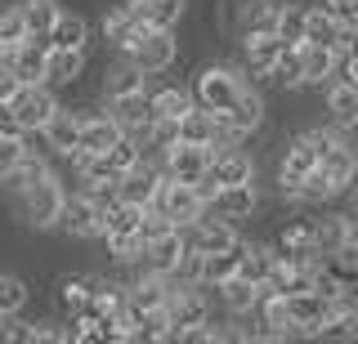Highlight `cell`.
<instances>
[{
  "label": "cell",
  "mask_w": 358,
  "mask_h": 344,
  "mask_svg": "<svg viewBox=\"0 0 358 344\" xmlns=\"http://www.w3.org/2000/svg\"><path fill=\"white\" fill-rule=\"evenodd\" d=\"M63 197H67V188H63V179H59V170H54V174H45V179L27 184V188H18V193H9V210L18 215V224H22V228L45 232V228L59 224Z\"/></svg>",
  "instance_id": "6da1fadb"
},
{
  "label": "cell",
  "mask_w": 358,
  "mask_h": 344,
  "mask_svg": "<svg viewBox=\"0 0 358 344\" xmlns=\"http://www.w3.org/2000/svg\"><path fill=\"white\" fill-rule=\"evenodd\" d=\"M246 81H251V76H246V68H238V63H210V68H201L193 76V103L210 107V112H224Z\"/></svg>",
  "instance_id": "7a4b0ae2"
},
{
  "label": "cell",
  "mask_w": 358,
  "mask_h": 344,
  "mask_svg": "<svg viewBox=\"0 0 358 344\" xmlns=\"http://www.w3.org/2000/svg\"><path fill=\"white\" fill-rule=\"evenodd\" d=\"M126 59L139 68L143 76H162L175 68L179 59V40H175V27H143L134 36V45L126 50Z\"/></svg>",
  "instance_id": "3957f363"
},
{
  "label": "cell",
  "mask_w": 358,
  "mask_h": 344,
  "mask_svg": "<svg viewBox=\"0 0 358 344\" xmlns=\"http://www.w3.org/2000/svg\"><path fill=\"white\" fill-rule=\"evenodd\" d=\"M59 232H67V237L76 241H94L103 237V202H94L90 193H67L63 197V210H59V224H54Z\"/></svg>",
  "instance_id": "277c9868"
},
{
  "label": "cell",
  "mask_w": 358,
  "mask_h": 344,
  "mask_svg": "<svg viewBox=\"0 0 358 344\" xmlns=\"http://www.w3.org/2000/svg\"><path fill=\"white\" fill-rule=\"evenodd\" d=\"M59 90L54 85H18V94L9 98V107H14V117H18V126H22V135H36V130L50 121L54 112H59Z\"/></svg>",
  "instance_id": "5b68a950"
},
{
  "label": "cell",
  "mask_w": 358,
  "mask_h": 344,
  "mask_svg": "<svg viewBox=\"0 0 358 344\" xmlns=\"http://www.w3.org/2000/svg\"><path fill=\"white\" fill-rule=\"evenodd\" d=\"M152 206L162 210L166 219H171L175 228H188L193 219L206 210V202H201V193H197V184H179V179H162V188H157V197H152Z\"/></svg>",
  "instance_id": "8992f818"
},
{
  "label": "cell",
  "mask_w": 358,
  "mask_h": 344,
  "mask_svg": "<svg viewBox=\"0 0 358 344\" xmlns=\"http://www.w3.org/2000/svg\"><path fill=\"white\" fill-rule=\"evenodd\" d=\"M184 241L193 250H233L238 246V224H233V219H224V215H215V210H201V215L193 219V224L184 228Z\"/></svg>",
  "instance_id": "52a82bcc"
},
{
  "label": "cell",
  "mask_w": 358,
  "mask_h": 344,
  "mask_svg": "<svg viewBox=\"0 0 358 344\" xmlns=\"http://www.w3.org/2000/svg\"><path fill=\"white\" fill-rule=\"evenodd\" d=\"M31 139H41V148L50 152L54 161L72 157V152H76V139H81V112H76V107H63V103H59V112L45 121V126H41Z\"/></svg>",
  "instance_id": "ba28073f"
},
{
  "label": "cell",
  "mask_w": 358,
  "mask_h": 344,
  "mask_svg": "<svg viewBox=\"0 0 358 344\" xmlns=\"http://www.w3.org/2000/svg\"><path fill=\"white\" fill-rule=\"evenodd\" d=\"M318 165V148L309 143V135H296L282 148V161H278V188H282V197H296V188L305 184V174Z\"/></svg>",
  "instance_id": "9c48e42d"
},
{
  "label": "cell",
  "mask_w": 358,
  "mask_h": 344,
  "mask_svg": "<svg viewBox=\"0 0 358 344\" xmlns=\"http://www.w3.org/2000/svg\"><path fill=\"white\" fill-rule=\"evenodd\" d=\"M162 170H166V179L197 184L210 170V148L206 143H175V148L162 152Z\"/></svg>",
  "instance_id": "30bf717a"
},
{
  "label": "cell",
  "mask_w": 358,
  "mask_h": 344,
  "mask_svg": "<svg viewBox=\"0 0 358 344\" xmlns=\"http://www.w3.org/2000/svg\"><path fill=\"white\" fill-rule=\"evenodd\" d=\"M99 31H103V45L112 54H126L134 45V36L143 31V18L134 14V5L130 0H117V5L103 14V23H99Z\"/></svg>",
  "instance_id": "8fae6325"
},
{
  "label": "cell",
  "mask_w": 358,
  "mask_h": 344,
  "mask_svg": "<svg viewBox=\"0 0 358 344\" xmlns=\"http://www.w3.org/2000/svg\"><path fill=\"white\" fill-rule=\"evenodd\" d=\"M354 40H358V31L341 27L322 5H309V14H305V40H300V45H331V50H345V45H354Z\"/></svg>",
  "instance_id": "7c38bea8"
},
{
  "label": "cell",
  "mask_w": 358,
  "mask_h": 344,
  "mask_svg": "<svg viewBox=\"0 0 358 344\" xmlns=\"http://www.w3.org/2000/svg\"><path fill=\"white\" fill-rule=\"evenodd\" d=\"M255 206H260L255 179H251V184H224V188H215V197L206 202V210H215V215L233 219V224H238V219H251Z\"/></svg>",
  "instance_id": "4fadbf2b"
},
{
  "label": "cell",
  "mask_w": 358,
  "mask_h": 344,
  "mask_svg": "<svg viewBox=\"0 0 358 344\" xmlns=\"http://www.w3.org/2000/svg\"><path fill=\"white\" fill-rule=\"evenodd\" d=\"M206 174L220 188L224 184H251L255 179V161H251V152H242V143L238 148H210V170Z\"/></svg>",
  "instance_id": "5bb4252c"
},
{
  "label": "cell",
  "mask_w": 358,
  "mask_h": 344,
  "mask_svg": "<svg viewBox=\"0 0 358 344\" xmlns=\"http://www.w3.org/2000/svg\"><path fill=\"white\" fill-rule=\"evenodd\" d=\"M85 63H90V50H50L45 54V85L72 90L85 76Z\"/></svg>",
  "instance_id": "9a60e30c"
},
{
  "label": "cell",
  "mask_w": 358,
  "mask_h": 344,
  "mask_svg": "<svg viewBox=\"0 0 358 344\" xmlns=\"http://www.w3.org/2000/svg\"><path fill=\"white\" fill-rule=\"evenodd\" d=\"M224 117H229V126L238 130V135H251V130H260V126H264V94H260V85L246 81L242 90H238V98L224 107Z\"/></svg>",
  "instance_id": "2e32d148"
},
{
  "label": "cell",
  "mask_w": 358,
  "mask_h": 344,
  "mask_svg": "<svg viewBox=\"0 0 358 344\" xmlns=\"http://www.w3.org/2000/svg\"><path fill=\"white\" fill-rule=\"evenodd\" d=\"M45 54H50V45H41V40H22V45H9L0 63H9V72H14L22 85H41L45 81Z\"/></svg>",
  "instance_id": "e0dca14e"
},
{
  "label": "cell",
  "mask_w": 358,
  "mask_h": 344,
  "mask_svg": "<svg viewBox=\"0 0 358 344\" xmlns=\"http://www.w3.org/2000/svg\"><path fill=\"white\" fill-rule=\"evenodd\" d=\"M90 18L76 14V9H59V18H54L50 36H45V45L50 50H90Z\"/></svg>",
  "instance_id": "ac0fdd59"
},
{
  "label": "cell",
  "mask_w": 358,
  "mask_h": 344,
  "mask_svg": "<svg viewBox=\"0 0 358 344\" xmlns=\"http://www.w3.org/2000/svg\"><path fill=\"white\" fill-rule=\"evenodd\" d=\"M103 107H108V117L117 121L126 135H139V130H148V121H152L148 90H139V94H121V98H103Z\"/></svg>",
  "instance_id": "d6986e66"
},
{
  "label": "cell",
  "mask_w": 358,
  "mask_h": 344,
  "mask_svg": "<svg viewBox=\"0 0 358 344\" xmlns=\"http://www.w3.org/2000/svg\"><path fill=\"white\" fill-rule=\"evenodd\" d=\"M121 135H126V130L108 117V107H99V112H81V139H76V148H81V152H108Z\"/></svg>",
  "instance_id": "ffe728a7"
},
{
  "label": "cell",
  "mask_w": 358,
  "mask_h": 344,
  "mask_svg": "<svg viewBox=\"0 0 358 344\" xmlns=\"http://www.w3.org/2000/svg\"><path fill=\"white\" fill-rule=\"evenodd\" d=\"M242 45H246V72L260 76V81H268L278 54L287 50V40L278 36V31H260V36H242Z\"/></svg>",
  "instance_id": "44dd1931"
},
{
  "label": "cell",
  "mask_w": 358,
  "mask_h": 344,
  "mask_svg": "<svg viewBox=\"0 0 358 344\" xmlns=\"http://www.w3.org/2000/svg\"><path fill=\"white\" fill-rule=\"evenodd\" d=\"M148 81H152V76H143V72L126 59V54H117V59H112V68L103 72V81H99V94H103V98L139 94V90H148Z\"/></svg>",
  "instance_id": "7402d4cb"
},
{
  "label": "cell",
  "mask_w": 358,
  "mask_h": 344,
  "mask_svg": "<svg viewBox=\"0 0 358 344\" xmlns=\"http://www.w3.org/2000/svg\"><path fill=\"white\" fill-rule=\"evenodd\" d=\"M273 264H278L273 246H264V241H238V277H246L255 286H268Z\"/></svg>",
  "instance_id": "603a6c76"
},
{
  "label": "cell",
  "mask_w": 358,
  "mask_h": 344,
  "mask_svg": "<svg viewBox=\"0 0 358 344\" xmlns=\"http://www.w3.org/2000/svg\"><path fill=\"white\" fill-rule=\"evenodd\" d=\"M287 0H242L238 5V31L242 36H260V31H278Z\"/></svg>",
  "instance_id": "cb8c5ba5"
},
{
  "label": "cell",
  "mask_w": 358,
  "mask_h": 344,
  "mask_svg": "<svg viewBox=\"0 0 358 344\" xmlns=\"http://www.w3.org/2000/svg\"><path fill=\"white\" fill-rule=\"evenodd\" d=\"M184 250H188V241H184V228H171V232H162L157 241H148V246H143V264H139V269L175 273V264L184 260Z\"/></svg>",
  "instance_id": "d4e9b609"
},
{
  "label": "cell",
  "mask_w": 358,
  "mask_h": 344,
  "mask_svg": "<svg viewBox=\"0 0 358 344\" xmlns=\"http://www.w3.org/2000/svg\"><path fill=\"white\" fill-rule=\"evenodd\" d=\"M273 250H278V260H322L318 246H313V228H309V219H291V224L278 232V241H273Z\"/></svg>",
  "instance_id": "484cf974"
},
{
  "label": "cell",
  "mask_w": 358,
  "mask_h": 344,
  "mask_svg": "<svg viewBox=\"0 0 358 344\" xmlns=\"http://www.w3.org/2000/svg\"><path fill=\"white\" fill-rule=\"evenodd\" d=\"M215 291H220V304L229 308L233 317H251L255 304H260V291H264V286H255V282H246V277L233 273V277H224Z\"/></svg>",
  "instance_id": "4316f807"
},
{
  "label": "cell",
  "mask_w": 358,
  "mask_h": 344,
  "mask_svg": "<svg viewBox=\"0 0 358 344\" xmlns=\"http://www.w3.org/2000/svg\"><path fill=\"white\" fill-rule=\"evenodd\" d=\"M14 5H18V14H22L27 36L45 45V36H50V27H54V18H59L63 5H59V0H14Z\"/></svg>",
  "instance_id": "83f0119b"
},
{
  "label": "cell",
  "mask_w": 358,
  "mask_h": 344,
  "mask_svg": "<svg viewBox=\"0 0 358 344\" xmlns=\"http://www.w3.org/2000/svg\"><path fill=\"white\" fill-rule=\"evenodd\" d=\"M90 282H94V273H63L59 282H54V304L67 313H81L90 304Z\"/></svg>",
  "instance_id": "f1b7e54d"
},
{
  "label": "cell",
  "mask_w": 358,
  "mask_h": 344,
  "mask_svg": "<svg viewBox=\"0 0 358 344\" xmlns=\"http://www.w3.org/2000/svg\"><path fill=\"white\" fill-rule=\"evenodd\" d=\"M148 107H152V117L179 121L188 107H193V90H184V85H152L148 81Z\"/></svg>",
  "instance_id": "f546056e"
},
{
  "label": "cell",
  "mask_w": 358,
  "mask_h": 344,
  "mask_svg": "<svg viewBox=\"0 0 358 344\" xmlns=\"http://www.w3.org/2000/svg\"><path fill=\"white\" fill-rule=\"evenodd\" d=\"M143 27H179L188 14V0H130Z\"/></svg>",
  "instance_id": "4dcf8cb0"
},
{
  "label": "cell",
  "mask_w": 358,
  "mask_h": 344,
  "mask_svg": "<svg viewBox=\"0 0 358 344\" xmlns=\"http://www.w3.org/2000/svg\"><path fill=\"white\" fill-rule=\"evenodd\" d=\"M309 228H313V246H318V255H331V250L345 241V232H350L354 224L341 215V210H322V215L309 219Z\"/></svg>",
  "instance_id": "1f68e13d"
},
{
  "label": "cell",
  "mask_w": 358,
  "mask_h": 344,
  "mask_svg": "<svg viewBox=\"0 0 358 344\" xmlns=\"http://www.w3.org/2000/svg\"><path fill=\"white\" fill-rule=\"evenodd\" d=\"M331 72H336L331 45H300V76H305V85H327Z\"/></svg>",
  "instance_id": "d6a6232c"
},
{
  "label": "cell",
  "mask_w": 358,
  "mask_h": 344,
  "mask_svg": "<svg viewBox=\"0 0 358 344\" xmlns=\"http://www.w3.org/2000/svg\"><path fill=\"white\" fill-rule=\"evenodd\" d=\"M327 112L336 126L345 130H358V90L345 81H327Z\"/></svg>",
  "instance_id": "836d02e7"
},
{
  "label": "cell",
  "mask_w": 358,
  "mask_h": 344,
  "mask_svg": "<svg viewBox=\"0 0 358 344\" xmlns=\"http://www.w3.org/2000/svg\"><path fill=\"white\" fill-rule=\"evenodd\" d=\"M233 273H238V246L233 250H206L201 255V269H197V282L206 291H215L224 277H233Z\"/></svg>",
  "instance_id": "e575fe53"
},
{
  "label": "cell",
  "mask_w": 358,
  "mask_h": 344,
  "mask_svg": "<svg viewBox=\"0 0 358 344\" xmlns=\"http://www.w3.org/2000/svg\"><path fill=\"white\" fill-rule=\"evenodd\" d=\"M210 135H215V112H210V107L193 103L179 117V143H206L210 148Z\"/></svg>",
  "instance_id": "d590c367"
},
{
  "label": "cell",
  "mask_w": 358,
  "mask_h": 344,
  "mask_svg": "<svg viewBox=\"0 0 358 344\" xmlns=\"http://www.w3.org/2000/svg\"><path fill=\"white\" fill-rule=\"evenodd\" d=\"M27 299H31L27 277L0 269V313H22V308H27Z\"/></svg>",
  "instance_id": "8d00e7d4"
},
{
  "label": "cell",
  "mask_w": 358,
  "mask_h": 344,
  "mask_svg": "<svg viewBox=\"0 0 358 344\" xmlns=\"http://www.w3.org/2000/svg\"><path fill=\"white\" fill-rule=\"evenodd\" d=\"M103 246L117 264H130V269L143 264V237L139 232H112V237H103Z\"/></svg>",
  "instance_id": "74e56055"
},
{
  "label": "cell",
  "mask_w": 358,
  "mask_h": 344,
  "mask_svg": "<svg viewBox=\"0 0 358 344\" xmlns=\"http://www.w3.org/2000/svg\"><path fill=\"white\" fill-rule=\"evenodd\" d=\"M268 81H278L282 90H296V85H305V76H300V45H287L282 54H278L273 76H268Z\"/></svg>",
  "instance_id": "f35d334b"
},
{
  "label": "cell",
  "mask_w": 358,
  "mask_h": 344,
  "mask_svg": "<svg viewBox=\"0 0 358 344\" xmlns=\"http://www.w3.org/2000/svg\"><path fill=\"white\" fill-rule=\"evenodd\" d=\"M305 14H309V5H296V0H287V5H282L278 36H282L287 45H300V40H305Z\"/></svg>",
  "instance_id": "ab89813d"
},
{
  "label": "cell",
  "mask_w": 358,
  "mask_h": 344,
  "mask_svg": "<svg viewBox=\"0 0 358 344\" xmlns=\"http://www.w3.org/2000/svg\"><path fill=\"white\" fill-rule=\"evenodd\" d=\"M0 40H5V45H22V40H31L27 27H22V14H18L14 0H9V5H0Z\"/></svg>",
  "instance_id": "60d3db41"
},
{
  "label": "cell",
  "mask_w": 358,
  "mask_h": 344,
  "mask_svg": "<svg viewBox=\"0 0 358 344\" xmlns=\"http://www.w3.org/2000/svg\"><path fill=\"white\" fill-rule=\"evenodd\" d=\"M22 152H27V135H0V184L22 161Z\"/></svg>",
  "instance_id": "b9f144b4"
},
{
  "label": "cell",
  "mask_w": 358,
  "mask_h": 344,
  "mask_svg": "<svg viewBox=\"0 0 358 344\" xmlns=\"http://www.w3.org/2000/svg\"><path fill=\"white\" fill-rule=\"evenodd\" d=\"M0 340H5V344H31V317L5 313V317H0Z\"/></svg>",
  "instance_id": "7bdbcfd3"
},
{
  "label": "cell",
  "mask_w": 358,
  "mask_h": 344,
  "mask_svg": "<svg viewBox=\"0 0 358 344\" xmlns=\"http://www.w3.org/2000/svg\"><path fill=\"white\" fill-rule=\"evenodd\" d=\"M171 228H175V224H171V219H166L157 206H143V215H139V237H143V246H148V241H157L162 232H171Z\"/></svg>",
  "instance_id": "ee69618b"
},
{
  "label": "cell",
  "mask_w": 358,
  "mask_h": 344,
  "mask_svg": "<svg viewBox=\"0 0 358 344\" xmlns=\"http://www.w3.org/2000/svg\"><path fill=\"white\" fill-rule=\"evenodd\" d=\"M331 81H345V85H358V40L345 50H336V72Z\"/></svg>",
  "instance_id": "f6af8a7d"
},
{
  "label": "cell",
  "mask_w": 358,
  "mask_h": 344,
  "mask_svg": "<svg viewBox=\"0 0 358 344\" xmlns=\"http://www.w3.org/2000/svg\"><path fill=\"white\" fill-rule=\"evenodd\" d=\"M327 260H331V264H341V269H350V273H358V228L345 232V241L327 255Z\"/></svg>",
  "instance_id": "bcb514c9"
},
{
  "label": "cell",
  "mask_w": 358,
  "mask_h": 344,
  "mask_svg": "<svg viewBox=\"0 0 358 344\" xmlns=\"http://www.w3.org/2000/svg\"><path fill=\"white\" fill-rule=\"evenodd\" d=\"M322 9H327V14H331L341 27L358 31V0H322Z\"/></svg>",
  "instance_id": "7dc6e473"
},
{
  "label": "cell",
  "mask_w": 358,
  "mask_h": 344,
  "mask_svg": "<svg viewBox=\"0 0 358 344\" xmlns=\"http://www.w3.org/2000/svg\"><path fill=\"white\" fill-rule=\"evenodd\" d=\"M18 85H22V81L9 72V63H0V103H9V98L18 94Z\"/></svg>",
  "instance_id": "c3c4849f"
},
{
  "label": "cell",
  "mask_w": 358,
  "mask_h": 344,
  "mask_svg": "<svg viewBox=\"0 0 358 344\" xmlns=\"http://www.w3.org/2000/svg\"><path fill=\"white\" fill-rule=\"evenodd\" d=\"M341 197H345V210H341V215H345V219H350V224L358 228V184H350Z\"/></svg>",
  "instance_id": "681fc988"
},
{
  "label": "cell",
  "mask_w": 358,
  "mask_h": 344,
  "mask_svg": "<svg viewBox=\"0 0 358 344\" xmlns=\"http://www.w3.org/2000/svg\"><path fill=\"white\" fill-rule=\"evenodd\" d=\"M0 135H22V126H18V117H14L9 103H0Z\"/></svg>",
  "instance_id": "f907efd6"
},
{
  "label": "cell",
  "mask_w": 358,
  "mask_h": 344,
  "mask_svg": "<svg viewBox=\"0 0 358 344\" xmlns=\"http://www.w3.org/2000/svg\"><path fill=\"white\" fill-rule=\"evenodd\" d=\"M5 50H9V45H5V40H0V59H5Z\"/></svg>",
  "instance_id": "816d5d0a"
},
{
  "label": "cell",
  "mask_w": 358,
  "mask_h": 344,
  "mask_svg": "<svg viewBox=\"0 0 358 344\" xmlns=\"http://www.w3.org/2000/svg\"><path fill=\"white\" fill-rule=\"evenodd\" d=\"M354 308H358V299H354Z\"/></svg>",
  "instance_id": "f5cc1de1"
},
{
  "label": "cell",
  "mask_w": 358,
  "mask_h": 344,
  "mask_svg": "<svg viewBox=\"0 0 358 344\" xmlns=\"http://www.w3.org/2000/svg\"><path fill=\"white\" fill-rule=\"evenodd\" d=\"M354 90H358V85H354Z\"/></svg>",
  "instance_id": "db71d44e"
},
{
  "label": "cell",
  "mask_w": 358,
  "mask_h": 344,
  "mask_svg": "<svg viewBox=\"0 0 358 344\" xmlns=\"http://www.w3.org/2000/svg\"><path fill=\"white\" fill-rule=\"evenodd\" d=\"M0 317H5V313H0Z\"/></svg>",
  "instance_id": "11a10c76"
}]
</instances>
